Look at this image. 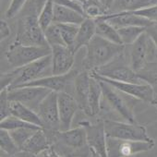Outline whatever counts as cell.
<instances>
[{
  "instance_id": "7bdbcfd3",
  "label": "cell",
  "mask_w": 157,
  "mask_h": 157,
  "mask_svg": "<svg viewBox=\"0 0 157 157\" xmlns=\"http://www.w3.org/2000/svg\"><path fill=\"white\" fill-rule=\"evenodd\" d=\"M34 157H62L54 148L53 145H51L49 148L45 149L44 151H41L39 154H37Z\"/></svg>"
},
{
  "instance_id": "30bf717a",
  "label": "cell",
  "mask_w": 157,
  "mask_h": 157,
  "mask_svg": "<svg viewBox=\"0 0 157 157\" xmlns=\"http://www.w3.org/2000/svg\"><path fill=\"white\" fill-rule=\"evenodd\" d=\"M49 68L52 69V55L46 56L23 67H16L15 81L8 90L20 87L28 82L35 81L37 78L44 77V73L47 72Z\"/></svg>"
},
{
  "instance_id": "f907efd6",
  "label": "cell",
  "mask_w": 157,
  "mask_h": 157,
  "mask_svg": "<svg viewBox=\"0 0 157 157\" xmlns=\"http://www.w3.org/2000/svg\"><path fill=\"white\" fill-rule=\"evenodd\" d=\"M154 100H155V101H157V95L155 96V99H154Z\"/></svg>"
},
{
  "instance_id": "d4e9b609",
  "label": "cell",
  "mask_w": 157,
  "mask_h": 157,
  "mask_svg": "<svg viewBox=\"0 0 157 157\" xmlns=\"http://www.w3.org/2000/svg\"><path fill=\"white\" fill-rule=\"evenodd\" d=\"M95 22H96V34L97 35L112 43H115L117 44H124L117 32V29L115 28L111 23L102 19H96Z\"/></svg>"
},
{
  "instance_id": "9a60e30c",
  "label": "cell",
  "mask_w": 157,
  "mask_h": 157,
  "mask_svg": "<svg viewBox=\"0 0 157 157\" xmlns=\"http://www.w3.org/2000/svg\"><path fill=\"white\" fill-rule=\"evenodd\" d=\"M78 71L76 69H71L68 73L64 75H51V76H45L42 77L40 78H37L35 81H33L31 82H28L22 86H34V87H43L49 89L51 91L59 93L64 92L67 90V86L74 82V78L78 75ZM18 88V87H17ZM67 92V91H66Z\"/></svg>"
},
{
  "instance_id": "8d00e7d4",
  "label": "cell",
  "mask_w": 157,
  "mask_h": 157,
  "mask_svg": "<svg viewBox=\"0 0 157 157\" xmlns=\"http://www.w3.org/2000/svg\"><path fill=\"white\" fill-rule=\"evenodd\" d=\"M28 1L29 0H11V2L5 14L6 18L12 19L16 17L21 11V10L25 7Z\"/></svg>"
},
{
  "instance_id": "c3c4849f",
  "label": "cell",
  "mask_w": 157,
  "mask_h": 157,
  "mask_svg": "<svg viewBox=\"0 0 157 157\" xmlns=\"http://www.w3.org/2000/svg\"><path fill=\"white\" fill-rule=\"evenodd\" d=\"M98 1H99L102 5H104V6L105 5V0H98ZM105 9H106V8H105Z\"/></svg>"
},
{
  "instance_id": "4316f807",
  "label": "cell",
  "mask_w": 157,
  "mask_h": 157,
  "mask_svg": "<svg viewBox=\"0 0 157 157\" xmlns=\"http://www.w3.org/2000/svg\"><path fill=\"white\" fill-rule=\"evenodd\" d=\"M147 28L138 26H128L117 29L120 38L125 45L132 44L143 33L146 32Z\"/></svg>"
},
{
  "instance_id": "ee69618b",
  "label": "cell",
  "mask_w": 157,
  "mask_h": 157,
  "mask_svg": "<svg viewBox=\"0 0 157 157\" xmlns=\"http://www.w3.org/2000/svg\"><path fill=\"white\" fill-rule=\"evenodd\" d=\"M1 157H32V156H31L30 154H28L27 152L21 151L20 152H18L17 154H14V155H9V154H7V153H5V152H4V154H3V152H2Z\"/></svg>"
},
{
  "instance_id": "816d5d0a",
  "label": "cell",
  "mask_w": 157,
  "mask_h": 157,
  "mask_svg": "<svg viewBox=\"0 0 157 157\" xmlns=\"http://www.w3.org/2000/svg\"><path fill=\"white\" fill-rule=\"evenodd\" d=\"M154 106H155V107L157 108V105H154Z\"/></svg>"
},
{
  "instance_id": "7dc6e473",
  "label": "cell",
  "mask_w": 157,
  "mask_h": 157,
  "mask_svg": "<svg viewBox=\"0 0 157 157\" xmlns=\"http://www.w3.org/2000/svg\"><path fill=\"white\" fill-rule=\"evenodd\" d=\"M77 1H78V2H80V3H82V5H84L87 1H88V0H77Z\"/></svg>"
},
{
  "instance_id": "e0dca14e",
  "label": "cell",
  "mask_w": 157,
  "mask_h": 157,
  "mask_svg": "<svg viewBox=\"0 0 157 157\" xmlns=\"http://www.w3.org/2000/svg\"><path fill=\"white\" fill-rule=\"evenodd\" d=\"M57 102L60 131H66L70 129L73 117L78 109H80V106H78L75 97L66 91L57 93Z\"/></svg>"
},
{
  "instance_id": "8fae6325",
  "label": "cell",
  "mask_w": 157,
  "mask_h": 157,
  "mask_svg": "<svg viewBox=\"0 0 157 157\" xmlns=\"http://www.w3.org/2000/svg\"><path fill=\"white\" fill-rule=\"evenodd\" d=\"M91 72V71H90ZM91 75L97 78L98 81L106 82L120 92L135 98L138 100H141L146 103L151 104L155 99V94L153 89L148 83H133V82H118L111 78L100 76L94 72H91Z\"/></svg>"
},
{
  "instance_id": "3957f363",
  "label": "cell",
  "mask_w": 157,
  "mask_h": 157,
  "mask_svg": "<svg viewBox=\"0 0 157 157\" xmlns=\"http://www.w3.org/2000/svg\"><path fill=\"white\" fill-rule=\"evenodd\" d=\"M99 82L103 90L101 110L105 109L110 113L116 114L121 121L137 123L133 112V97L120 92L106 82Z\"/></svg>"
},
{
  "instance_id": "ffe728a7",
  "label": "cell",
  "mask_w": 157,
  "mask_h": 157,
  "mask_svg": "<svg viewBox=\"0 0 157 157\" xmlns=\"http://www.w3.org/2000/svg\"><path fill=\"white\" fill-rule=\"evenodd\" d=\"M96 34L95 20L86 18L84 21L78 27V32L72 45L71 50L76 54L82 47L87 46L93 37Z\"/></svg>"
},
{
  "instance_id": "d6a6232c",
  "label": "cell",
  "mask_w": 157,
  "mask_h": 157,
  "mask_svg": "<svg viewBox=\"0 0 157 157\" xmlns=\"http://www.w3.org/2000/svg\"><path fill=\"white\" fill-rule=\"evenodd\" d=\"M21 128H36V129L43 128L36 125L23 121L14 116H10L9 117L0 121V128H4L7 130H13V129H17Z\"/></svg>"
},
{
  "instance_id": "836d02e7",
  "label": "cell",
  "mask_w": 157,
  "mask_h": 157,
  "mask_svg": "<svg viewBox=\"0 0 157 157\" xmlns=\"http://www.w3.org/2000/svg\"><path fill=\"white\" fill-rule=\"evenodd\" d=\"M42 129V128H41ZM39 129L36 128H21L13 130H9L11 137L13 138L14 141L16 144L19 146L20 149L24 145V143Z\"/></svg>"
},
{
  "instance_id": "f35d334b",
  "label": "cell",
  "mask_w": 157,
  "mask_h": 157,
  "mask_svg": "<svg viewBox=\"0 0 157 157\" xmlns=\"http://www.w3.org/2000/svg\"><path fill=\"white\" fill-rule=\"evenodd\" d=\"M54 3L57 5H61L64 7H67L68 9H71L78 13H81L85 16L84 14V10H83V5L80 3L77 0H54Z\"/></svg>"
},
{
  "instance_id": "277c9868",
  "label": "cell",
  "mask_w": 157,
  "mask_h": 157,
  "mask_svg": "<svg viewBox=\"0 0 157 157\" xmlns=\"http://www.w3.org/2000/svg\"><path fill=\"white\" fill-rule=\"evenodd\" d=\"M14 43L24 45L50 46L39 23L37 14L26 13L20 19Z\"/></svg>"
},
{
  "instance_id": "d6986e66",
  "label": "cell",
  "mask_w": 157,
  "mask_h": 157,
  "mask_svg": "<svg viewBox=\"0 0 157 157\" xmlns=\"http://www.w3.org/2000/svg\"><path fill=\"white\" fill-rule=\"evenodd\" d=\"M90 82H91V72L88 70H83L78 72L74 78V94H72L80 109L82 110L87 116L90 117L89 108V94H90Z\"/></svg>"
},
{
  "instance_id": "5bb4252c",
  "label": "cell",
  "mask_w": 157,
  "mask_h": 157,
  "mask_svg": "<svg viewBox=\"0 0 157 157\" xmlns=\"http://www.w3.org/2000/svg\"><path fill=\"white\" fill-rule=\"evenodd\" d=\"M78 125L83 127L86 131L87 142L90 149L94 150L101 157H108L105 120L100 118L94 123H92L88 120H83L78 123Z\"/></svg>"
},
{
  "instance_id": "f1b7e54d",
  "label": "cell",
  "mask_w": 157,
  "mask_h": 157,
  "mask_svg": "<svg viewBox=\"0 0 157 157\" xmlns=\"http://www.w3.org/2000/svg\"><path fill=\"white\" fill-rule=\"evenodd\" d=\"M116 1L120 11L138 10L157 5V0H116Z\"/></svg>"
},
{
  "instance_id": "8992f818",
  "label": "cell",
  "mask_w": 157,
  "mask_h": 157,
  "mask_svg": "<svg viewBox=\"0 0 157 157\" xmlns=\"http://www.w3.org/2000/svg\"><path fill=\"white\" fill-rule=\"evenodd\" d=\"M91 72H94L100 76L118 82L146 83L139 77L138 73L131 68L129 63L127 62L125 57V52L117 56L108 64Z\"/></svg>"
},
{
  "instance_id": "4dcf8cb0",
  "label": "cell",
  "mask_w": 157,
  "mask_h": 157,
  "mask_svg": "<svg viewBox=\"0 0 157 157\" xmlns=\"http://www.w3.org/2000/svg\"><path fill=\"white\" fill-rule=\"evenodd\" d=\"M57 25L60 29V33L65 44L71 49L74 41L76 39V36L78 34L80 25L68 24V23H57Z\"/></svg>"
},
{
  "instance_id": "1f68e13d",
  "label": "cell",
  "mask_w": 157,
  "mask_h": 157,
  "mask_svg": "<svg viewBox=\"0 0 157 157\" xmlns=\"http://www.w3.org/2000/svg\"><path fill=\"white\" fill-rule=\"evenodd\" d=\"M54 7H55L54 0H48L46 4L42 9L40 14L38 15L39 23L42 29L44 30V32L52 23H54Z\"/></svg>"
},
{
  "instance_id": "f6af8a7d",
  "label": "cell",
  "mask_w": 157,
  "mask_h": 157,
  "mask_svg": "<svg viewBox=\"0 0 157 157\" xmlns=\"http://www.w3.org/2000/svg\"><path fill=\"white\" fill-rule=\"evenodd\" d=\"M115 1H116V0H105V7L106 8L107 10L112 8V6L115 4Z\"/></svg>"
},
{
  "instance_id": "ab89813d",
  "label": "cell",
  "mask_w": 157,
  "mask_h": 157,
  "mask_svg": "<svg viewBox=\"0 0 157 157\" xmlns=\"http://www.w3.org/2000/svg\"><path fill=\"white\" fill-rule=\"evenodd\" d=\"M146 33H148L153 44V49H152L153 61H157V22L148 27L146 29Z\"/></svg>"
},
{
  "instance_id": "ac0fdd59",
  "label": "cell",
  "mask_w": 157,
  "mask_h": 157,
  "mask_svg": "<svg viewBox=\"0 0 157 157\" xmlns=\"http://www.w3.org/2000/svg\"><path fill=\"white\" fill-rule=\"evenodd\" d=\"M98 19L107 21L117 29H119L122 27H128V26H138V27L148 28L153 25L154 23H156L146 18L132 14L128 10L118 11L115 13H107Z\"/></svg>"
},
{
  "instance_id": "ba28073f",
  "label": "cell",
  "mask_w": 157,
  "mask_h": 157,
  "mask_svg": "<svg viewBox=\"0 0 157 157\" xmlns=\"http://www.w3.org/2000/svg\"><path fill=\"white\" fill-rule=\"evenodd\" d=\"M36 112L43 122V129L50 140L51 137L60 130L57 93L52 91L41 102Z\"/></svg>"
},
{
  "instance_id": "484cf974",
  "label": "cell",
  "mask_w": 157,
  "mask_h": 157,
  "mask_svg": "<svg viewBox=\"0 0 157 157\" xmlns=\"http://www.w3.org/2000/svg\"><path fill=\"white\" fill-rule=\"evenodd\" d=\"M139 77L143 82L151 85L155 96L157 95V61L148 62L144 67L138 72Z\"/></svg>"
},
{
  "instance_id": "cb8c5ba5",
  "label": "cell",
  "mask_w": 157,
  "mask_h": 157,
  "mask_svg": "<svg viewBox=\"0 0 157 157\" xmlns=\"http://www.w3.org/2000/svg\"><path fill=\"white\" fill-rule=\"evenodd\" d=\"M103 98V90L100 82L91 75L90 94H89V108L90 117H96L101 113V104Z\"/></svg>"
},
{
  "instance_id": "4fadbf2b",
  "label": "cell",
  "mask_w": 157,
  "mask_h": 157,
  "mask_svg": "<svg viewBox=\"0 0 157 157\" xmlns=\"http://www.w3.org/2000/svg\"><path fill=\"white\" fill-rule=\"evenodd\" d=\"M51 92V90L43 87L22 86L8 90V96L10 101L20 102L36 112L41 102Z\"/></svg>"
},
{
  "instance_id": "2e32d148",
  "label": "cell",
  "mask_w": 157,
  "mask_h": 157,
  "mask_svg": "<svg viewBox=\"0 0 157 157\" xmlns=\"http://www.w3.org/2000/svg\"><path fill=\"white\" fill-rule=\"evenodd\" d=\"M52 49V75L68 73L75 63V53L67 45H53Z\"/></svg>"
},
{
  "instance_id": "e575fe53",
  "label": "cell",
  "mask_w": 157,
  "mask_h": 157,
  "mask_svg": "<svg viewBox=\"0 0 157 157\" xmlns=\"http://www.w3.org/2000/svg\"><path fill=\"white\" fill-rule=\"evenodd\" d=\"M44 35L50 47L53 45H66L57 23H52L44 31Z\"/></svg>"
},
{
  "instance_id": "d590c367",
  "label": "cell",
  "mask_w": 157,
  "mask_h": 157,
  "mask_svg": "<svg viewBox=\"0 0 157 157\" xmlns=\"http://www.w3.org/2000/svg\"><path fill=\"white\" fill-rule=\"evenodd\" d=\"M11 116L10 101L8 96V90H2L0 93V119L3 120Z\"/></svg>"
},
{
  "instance_id": "7402d4cb",
  "label": "cell",
  "mask_w": 157,
  "mask_h": 157,
  "mask_svg": "<svg viewBox=\"0 0 157 157\" xmlns=\"http://www.w3.org/2000/svg\"><path fill=\"white\" fill-rule=\"evenodd\" d=\"M86 17L67 7L55 4L54 7V23H68L81 25Z\"/></svg>"
},
{
  "instance_id": "bcb514c9",
  "label": "cell",
  "mask_w": 157,
  "mask_h": 157,
  "mask_svg": "<svg viewBox=\"0 0 157 157\" xmlns=\"http://www.w3.org/2000/svg\"><path fill=\"white\" fill-rule=\"evenodd\" d=\"M89 157H101L97 152H95L94 150H91V152H90V156Z\"/></svg>"
},
{
  "instance_id": "9c48e42d",
  "label": "cell",
  "mask_w": 157,
  "mask_h": 157,
  "mask_svg": "<svg viewBox=\"0 0 157 157\" xmlns=\"http://www.w3.org/2000/svg\"><path fill=\"white\" fill-rule=\"evenodd\" d=\"M154 140H127L106 137L108 157H131L138 153L147 151L154 147Z\"/></svg>"
},
{
  "instance_id": "7c38bea8",
  "label": "cell",
  "mask_w": 157,
  "mask_h": 157,
  "mask_svg": "<svg viewBox=\"0 0 157 157\" xmlns=\"http://www.w3.org/2000/svg\"><path fill=\"white\" fill-rule=\"evenodd\" d=\"M129 46L128 63L131 68L137 73L141 70L148 62L153 61V44L146 32Z\"/></svg>"
},
{
  "instance_id": "52a82bcc",
  "label": "cell",
  "mask_w": 157,
  "mask_h": 157,
  "mask_svg": "<svg viewBox=\"0 0 157 157\" xmlns=\"http://www.w3.org/2000/svg\"><path fill=\"white\" fill-rule=\"evenodd\" d=\"M104 120L106 137L127 140H153L151 138H150V136L147 133L146 128L142 125L108 118H105Z\"/></svg>"
},
{
  "instance_id": "f5cc1de1",
  "label": "cell",
  "mask_w": 157,
  "mask_h": 157,
  "mask_svg": "<svg viewBox=\"0 0 157 157\" xmlns=\"http://www.w3.org/2000/svg\"><path fill=\"white\" fill-rule=\"evenodd\" d=\"M97 1H98V0H97Z\"/></svg>"
},
{
  "instance_id": "44dd1931",
  "label": "cell",
  "mask_w": 157,
  "mask_h": 157,
  "mask_svg": "<svg viewBox=\"0 0 157 157\" xmlns=\"http://www.w3.org/2000/svg\"><path fill=\"white\" fill-rule=\"evenodd\" d=\"M51 142L44 131V129H39L37 130L21 147V151L27 152L30 154L32 157L36 156L39 154L41 151H44L45 149L49 148L51 146Z\"/></svg>"
},
{
  "instance_id": "7a4b0ae2",
  "label": "cell",
  "mask_w": 157,
  "mask_h": 157,
  "mask_svg": "<svg viewBox=\"0 0 157 157\" xmlns=\"http://www.w3.org/2000/svg\"><path fill=\"white\" fill-rule=\"evenodd\" d=\"M127 45L112 43L95 34L86 46V55L82 60L85 70L94 71L115 59L125 52Z\"/></svg>"
},
{
  "instance_id": "681fc988",
  "label": "cell",
  "mask_w": 157,
  "mask_h": 157,
  "mask_svg": "<svg viewBox=\"0 0 157 157\" xmlns=\"http://www.w3.org/2000/svg\"><path fill=\"white\" fill-rule=\"evenodd\" d=\"M151 105H157V101L153 100V101H152V103H151Z\"/></svg>"
},
{
  "instance_id": "f546056e",
  "label": "cell",
  "mask_w": 157,
  "mask_h": 157,
  "mask_svg": "<svg viewBox=\"0 0 157 157\" xmlns=\"http://www.w3.org/2000/svg\"><path fill=\"white\" fill-rule=\"evenodd\" d=\"M83 10L85 17L94 20H96L108 13L105 7L97 0H88L83 5Z\"/></svg>"
},
{
  "instance_id": "6da1fadb",
  "label": "cell",
  "mask_w": 157,
  "mask_h": 157,
  "mask_svg": "<svg viewBox=\"0 0 157 157\" xmlns=\"http://www.w3.org/2000/svg\"><path fill=\"white\" fill-rule=\"evenodd\" d=\"M51 144L62 157H89L91 149L83 127L56 131L50 139Z\"/></svg>"
},
{
  "instance_id": "5b68a950",
  "label": "cell",
  "mask_w": 157,
  "mask_h": 157,
  "mask_svg": "<svg viewBox=\"0 0 157 157\" xmlns=\"http://www.w3.org/2000/svg\"><path fill=\"white\" fill-rule=\"evenodd\" d=\"M52 55L50 46L24 45L13 43L6 52V58L12 68L21 67Z\"/></svg>"
},
{
  "instance_id": "60d3db41",
  "label": "cell",
  "mask_w": 157,
  "mask_h": 157,
  "mask_svg": "<svg viewBox=\"0 0 157 157\" xmlns=\"http://www.w3.org/2000/svg\"><path fill=\"white\" fill-rule=\"evenodd\" d=\"M47 1L48 0H29L27 13H34L39 15Z\"/></svg>"
},
{
  "instance_id": "83f0119b",
  "label": "cell",
  "mask_w": 157,
  "mask_h": 157,
  "mask_svg": "<svg viewBox=\"0 0 157 157\" xmlns=\"http://www.w3.org/2000/svg\"><path fill=\"white\" fill-rule=\"evenodd\" d=\"M0 148L1 151L9 155H14L21 151V149L14 141L10 131L4 128H0Z\"/></svg>"
},
{
  "instance_id": "b9f144b4",
  "label": "cell",
  "mask_w": 157,
  "mask_h": 157,
  "mask_svg": "<svg viewBox=\"0 0 157 157\" xmlns=\"http://www.w3.org/2000/svg\"><path fill=\"white\" fill-rule=\"evenodd\" d=\"M10 35V28L9 24L5 21L1 20V21H0V40L3 41L6 38H8Z\"/></svg>"
},
{
  "instance_id": "74e56055",
  "label": "cell",
  "mask_w": 157,
  "mask_h": 157,
  "mask_svg": "<svg viewBox=\"0 0 157 157\" xmlns=\"http://www.w3.org/2000/svg\"><path fill=\"white\" fill-rule=\"evenodd\" d=\"M128 11H129L132 14L146 18L151 21L157 22V5L151 6V7L138 10H128Z\"/></svg>"
},
{
  "instance_id": "603a6c76",
  "label": "cell",
  "mask_w": 157,
  "mask_h": 157,
  "mask_svg": "<svg viewBox=\"0 0 157 157\" xmlns=\"http://www.w3.org/2000/svg\"><path fill=\"white\" fill-rule=\"evenodd\" d=\"M10 114L23 121L43 128V122L37 112L20 102L10 101Z\"/></svg>"
}]
</instances>
